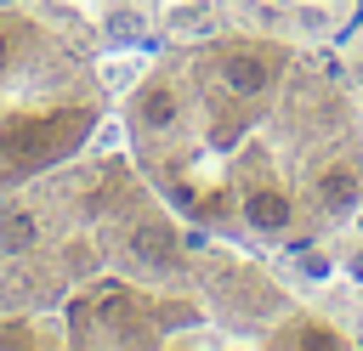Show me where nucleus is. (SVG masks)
Masks as SVG:
<instances>
[{
  "mask_svg": "<svg viewBox=\"0 0 363 351\" xmlns=\"http://www.w3.org/2000/svg\"><path fill=\"white\" fill-rule=\"evenodd\" d=\"M278 74V57H261V51H227L221 57V85L233 96H261Z\"/></svg>",
  "mask_w": 363,
  "mask_h": 351,
  "instance_id": "nucleus-1",
  "label": "nucleus"
},
{
  "mask_svg": "<svg viewBox=\"0 0 363 351\" xmlns=\"http://www.w3.org/2000/svg\"><path fill=\"white\" fill-rule=\"evenodd\" d=\"M244 215H250L255 232H284L289 226V192L284 187H255L244 198Z\"/></svg>",
  "mask_w": 363,
  "mask_h": 351,
  "instance_id": "nucleus-2",
  "label": "nucleus"
},
{
  "mask_svg": "<svg viewBox=\"0 0 363 351\" xmlns=\"http://www.w3.org/2000/svg\"><path fill=\"white\" fill-rule=\"evenodd\" d=\"M176 113H182V102H176V91L170 85H142L136 91V125H147V130H170L176 125Z\"/></svg>",
  "mask_w": 363,
  "mask_h": 351,
  "instance_id": "nucleus-3",
  "label": "nucleus"
},
{
  "mask_svg": "<svg viewBox=\"0 0 363 351\" xmlns=\"http://www.w3.org/2000/svg\"><path fill=\"white\" fill-rule=\"evenodd\" d=\"M130 255L142 266H153V272H170L176 266V232L170 226H136L130 232Z\"/></svg>",
  "mask_w": 363,
  "mask_h": 351,
  "instance_id": "nucleus-4",
  "label": "nucleus"
},
{
  "mask_svg": "<svg viewBox=\"0 0 363 351\" xmlns=\"http://www.w3.org/2000/svg\"><path fill=\"white\" fill-rule=\"evenodd\" d=\"M40 243V215L34 209H6L0 215V255H23Z\"/></svg>",
  "mask_w": 363,
  "mask_h": 351,
  "instance_id": "nucleus-5",
  "label": "nucleus"
},
{
  "mask_svg": "<svg viewBox=\"0 0 363 351\" xmlns=\"http://www.w3.org/2000/svg\"><path fill=\"white\" fill-rule=\"evenodd\" d=\"M357 187H363V181H357L346 164H335V170H323V176H318V204L340 215V209H352V204H357Z\"/></svg>",
  "mask_w": 363,
  "mask_h": 351,
  "instance_id": "nucleus-6",
  "label": "nucleus"
},
{
  "mask_svg": "<svg viewBox=\"0 0 363 351\" xmlns=\"http://www.w3.org/2000/svg\"><path fill=\"white\" fill-rule=\"evenodd\" d=\"M301 272H306V277H323V272H329V260H323V255H306V260H301Z\"/></svg>",
  "mask_w": 363,
  "mask_h": 351,
  "instance_id": "nucleus-7",
  "label": "nucleus"
},
{
  "mask_svg": "<svg viewBox=\"0 0 363 351\" xmlns=\"http://www.w3.org/2000/svg\"><path fill=\"white\" fill-rule=\"evenodd\" d=\"M108 28H113V34H119V40H130V34H136V23H130V17H125V11H119V17H113V23H108Z\"/></svg>",
  "mask_w": 363,
  "mask_h": 351,
  "instance_id": "nucleus-8",
  "label": "nucleus"
},
{
  "mask_svg": "<svg viewBox=\"0 0 363 351\" xmlns=\"http://www.w3.org/2000/svg\"><path fill=\"white\" fill-rule=\"evenodd\" d=\"M0 345H34V340H28L23 328H0Z\"/></svg>",
  "mask_w": 363,
  "mask_h": 351,
  "instance_id": "nucleus-9",
  "label": "nucleus"
},
{
  "mask_svg": "<svg viewBox=\"0 0 363 351\" xmlns=\"http://www.w3.org/2000/svg\"><path fill=\"white\" fill-rule=\"evenodd\" d=\"M352 277H363V249H357V255H352Z\"/></svg>",
  "mask_w": 363,
  "mask_h": 351,
  "instance_id": "nucleus-10",
  "label": "nucleus"
},
{
  "mask_svg": "<svg viewBox=\"0 0 363 351\" xmlns=\"http://www.w3.org/2000/svg\"><path fill=\"white\" fill-rule=\"evenodd\" d=\"M0 62H6V40H0Z\"/></svg>",
  "mask_w": 363,
  "mask_h": 351,
  "instance_id": "nucleus-11",
  "label": "nucleus"
}]
</instances>
